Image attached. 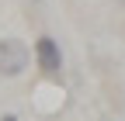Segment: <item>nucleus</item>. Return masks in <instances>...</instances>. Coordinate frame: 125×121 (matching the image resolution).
I'll use <instances>...</instances> for the list:
<instances>
[{"label":"nucleus","mask_w":125,"mask_h":121,"mask_svg":"<svg viewBox=\"0 0 125 121\" xmlns=\"http://www.w3.org/2000/svg\"><path fill=\"white\" fill-rule=\"evenodd\" d=\"M35 59H38V66H42L45 73H59V66H62L59 42H56V38H49V35H42V38L35 42Z\"/></svg>","instance_id":"nucleus-2"},{"label":"nucleus","mask_w":125,"mask_h":121,"mask_svg":"<svg viewBox=\"0 0 125 121\" xmlns=\"http://www.w3.org/2000/svg\"><path fill=\"white\" fill-rule=\"evenodd\" d=\"M28 45L18 42V38H4L0 42V76H21V73L28 69Z\"/></svg>","instance_id":"nucleus-1"},{"label":"nucleus","mask_w":125,"mask_h":121,"mask_svg":"<svg viewBox=\"0 0 125 121\" xmlns=\"http://www.w3.org/2000/svg\"><path fill=\"white\" fill-rule=\"evenodd\" d=\"M0 121H18V118H14V114H4V118H0Z\"/></svg>","instance_id":"nucleus-3"}]
</instances>
